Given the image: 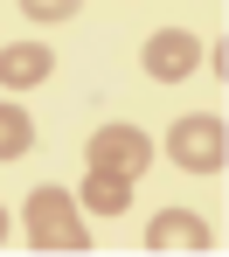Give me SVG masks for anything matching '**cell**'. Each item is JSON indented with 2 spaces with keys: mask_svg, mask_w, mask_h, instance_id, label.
I'll return each mask as SVG.
<instances>
[{
  "mask_svg": "<svg viewBox=\"0 0 229 257\" xmlns=\"http://www.w3.org/2000/svg\"><path fill=\"white\" fill-rule=\"evenodd\" d=\"M84 160H91V167H111V174H146L153 167V139H146V132L139 125H97L91 132V146H84Z\"/></svg>",
  "mask_w": 229,
  "mask_h": 257,
  "instance_id": "obj_4",
  "label": "cell"
},
{
  "mask_svg": "<svg viewBox=\"0 0 229 257\" xmlns=\"http://www.w3.org/2000/svg\"><path fill=\"white\" fill-rule=\"evenodd\" d=\"M21 229H28L35 250H63V257L91 250V229H84V215H77V195H63V188H35L28 209H21Z\"/></svg>",
  "mask_w": 229,
  "mask_h": 257,
  "instance_id": "obj_1",
  "label": "cell"
},
{
  "mask_svg": "<svg viewBox=\"0 0 229 257\" xmlns=\"http://www.w3.org/2000/svg\"><path fill=\"white\" fill-rule=\"evenodd\" d=\"M167 160L187 167V174H222V160H229L222 118H215V111H187V118H174V125H167Z\"/></svg>",
  "mask_w": 229,
  "mask_h": 257,
  "instance_id": "obj_2",
  "label": "cell"
},
{
  "mask_svg": "<svg viewBox=\"0 0 229 257\" xmlns=\"http://www.w3.org/2000/svg\"><path fill=\"white\" fill-rule=\"evenodd\" d=\"M201 35H187V28H160V35H146V49H139V63H146V77L153 84H187L194 70H201Z\"/></svg>",
  "mask_w": 229,
  "mask_h": 257,
  "instance_id": "obj_3",
  "label": "cell"
},
{
  "mask_svg": "<svg viewBox=\"0 0 229 257\" xmlns=\"http://www.w3.org/2000/svg\"><path fill=\"white\" fill-rule=\"evenodd\" d=\"M28 146H35V118L21 104H0V160H21Z\"/></svg>",
  "mask_w": 229,
  "mask_h": 257,
  "instance_id": "obj_8",
  "label": "cell"
},
{
  "mask_svg": "<svg viewBox=\"0 0 229 257\" xmlns=\"http://www.w3.org/2000/svg\"><path fill=\"white\" fill-rule=\"evenodd\" d=\"M91 215H125L132 209V174H111V167H84V195H77Z\"/></svg>",
  "mask_w": 229,
  "mask_h": 257,
  "instance_id": "obj_7",
  "label": "cell"
},
{
  "mask_svg": "<svg viewBox=\"0 0 229 257\" xmlns=\"http://www.w3.org/2000/svg\"><path fill=\"white\" fill-rule=\"evenodd\" d=\"M146 250H215V229L194 209H160L146 222Z\"/></svg>",
  "mask_w": 229,
  "mask_h": 257,
  "instance_id": "obj_5",
  "label": "cell"
},
{
  "mask_svg": "<svg viewBox=\"0 0 229 257\" xmlns=\"http://www.w3.org/2000/svg\"><path fill=\"white\" fill-rule=\"evenodd\" d=\"M49 70H56V56H49L42 42H7V49H0V84H7V90L49 84Z\"/></svg>",
  "mask_w": 229,
  "mask_h": 257,
  "instance_id": "obj_6",
  "label": "cell"
},
{
  "mask_svg": "<svg viewBox=\"0 0 229 257\" xmlns=\"http://www.w3.org/2000/svg\"><path fill=\"white\" fill-rule=\"evenodd\" d=\"M0 243H7V209H0Z\"/></svg>",
  "mask_w": 229,
  "mask_h": 257,
  "instance_id": "obj_10",
  "label": "cell"
},
{
  "mask_svg": "<svg viewBox=\"0 0 229 257\" xmlns=\"http://www.w3.org/2000/svg\"><path fill=\"white\" fill-rule=\"evenodd\" d=\"M77 7H84V0H21V14H28V21H70Z\"/></svg>",
  "mask_w": 229,
  "mask_h": 257,
  "instance_id": "obj_9",
  "label": "cell"
}]
</instances>
